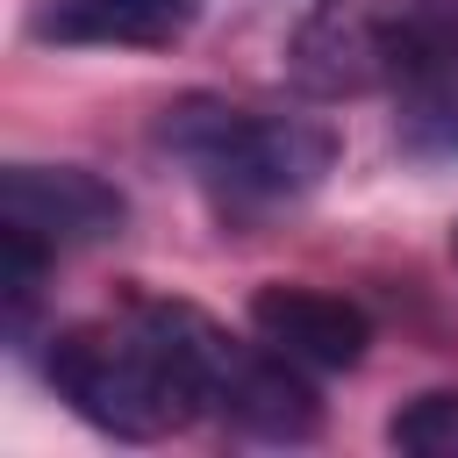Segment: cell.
I'll return each instance as SVG.
<instances>
[{
  "label": "cell",
  "instance_id": "cell-1",
  "mask_svg": "<svg viewBox=\"0 0 458 458\" xmlns=\"http://www.w3.org/2000/svg\"><path fill=\"white\" fill-rule=\"evenodd\" d=\"M229 329L186 301L136 293L129 308L100 322H72L43 351V379L72 415L122 444H157L200 415H215V372H222Z\"/></svg>",
  "mask_w": 458,
  "mask_h": 458
},
{
  "label": "cell",
  "instance_id": "cell-2",
  "mask_svg": "<svg viewBox=\"0 0 458 458\" xmlns=\"http://www.w3.org/2000/svg\"><path fill=\"white\" fill-rule=\"evenodd\" d=\"M157 150L222 208V215H272L308 200L336 165V129L315 114L243 107L222 93H186L157 114Z\"/></svg>",
  "mask_w": 458,
  "mask_h": 458
},
{
  "label": "cell",
  "instance_id": "cell-3",
  "mask_svg": "<svg viewBox=\"0 0 458 458\" xmlns=\"http://www.w3.org/2000/svg\"><path fill=\"white\" fill-rule=\"evenodd\" d=\"M286 79L308 100L458 86V0H315L286 36Z\"/></svg>",
  "mask_w": 458,
  "mask_h": 458
},
{
  "label": "cell",
  "instance_id": "cell-4",
  "mask_svg": "<svg viewBox=\"0 0 458 458\" xmlns=\"http://www.w3.org/2000/svg\"><path fill=\"white\" fill-rule=\"evenodd\" d=\"M122 215H129V200L100 172H79V165H7V179H0V229L36 236L50 258L107 243L122 229Z\"/></svg>",
  "mask_w": 458,
  "mask_h": 458
},
{
  "label": "cell",
  "instance_id": "cell-5",
  "mask_svg": "<svg viewBox=\"0 0 458 458\" xmlns=\"http://www.w3.org/2000/svg\"><path fill=\"white\" fill-rule=\"evenodd\" d=\"M250 329L308 372H351L372 344V315L344 293H322V286H258Z\"/></svg>",
  "mask_w": 458,
  "mask_h": 458
},
{
  "label": "cell",
  "instance_id": "cell-6",
  "mask_svg": "<svg viewBox=\"0 0 458 458\" xmlns=\"http://www.w3.org/2000/svg\"><path fill=\"white\" fill-rule=\"evenodd\" d=\"M193 21L200 0H43L29 36L64 50H172Z\"/></svg>",
  "mask_w": 458,
  "mask_h": 458
},
{
  "label": "cell",
  "instance_id": "cell-7",
  "mask_svg": "<svg viewBox=\"0 0 458 458\" xmlns=\"http://www.w3.org/2000/svg\"><path fill=\"white\" fill-rule=\"evenodd\" d=\"M386 444L408 458H458V386H429L386 415Z\"/></svg>",
  "mask_w": 458,
  "mask_h": 458
},
{
  "label": "cell",
  "instance_id": "cell-8",
  "mask_svg": "<svg viewBox=\"0 0 458 458\" xmlns=\"http://www.w3.org/2000/svg\"><path fill=\"white\" fill-rule=\"evenodd\" d=\"M451 258H458V222H451Z\"/></svg>",
  "mask_w": 458,
  "mask_h": 458
}]
</instances>
